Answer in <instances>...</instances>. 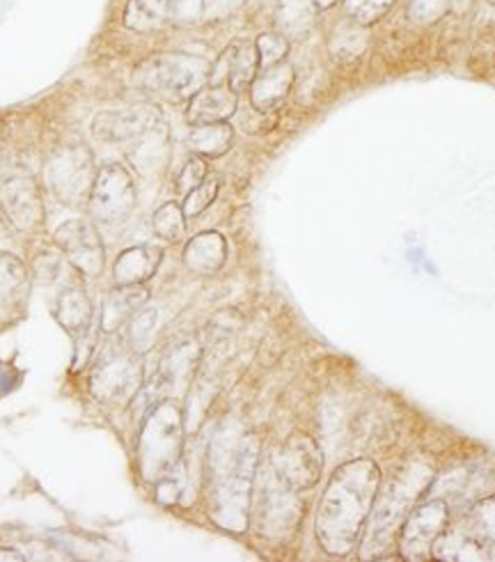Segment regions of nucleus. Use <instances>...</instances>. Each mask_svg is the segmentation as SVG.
I'll return each mask as SVG.
<instances>
[{"mask_svg": "<svg viewBox=\"0 0 495 562\" xmlns=\"http://www.w3.org/2000/svg\"><path fill=\"white\" fill-rule=\"evenodd\" d=\"M299 515L301 505L296 492L286 487L271 467L262 482V496H259V528L267 535L286 532L299 524Z\"/></svg>", "mask_w": 495, "mask_h": 562, "instance_id": "13", "label": "nucleus"}, {"mask_svg": "<svg viewBox=\"0 0 495 562\" xmlns=\"http://www.w3.org/2000/svg\"><path fill=\"white\" fill-rule=\"evenodd\" d=\"M315 16V0H280L278 5V25L284 37H299L307 33Z\"/></svg>", "mask_w": 495, "mask_h": 562, "instance_id": "25", "label": "nucleus"}, {"mask_svg": "<svg viewBox=\"0 0 495 562\" xmlns=\"http://www.w3.org/2000/svg\"><path fill=\"white\" fill-rule=\"evenodd\" d=\"M12 241H14L12 225H10L8 216H0V252H10Z\"/></svg>", "mask_w": 495, "mask_h": 562, "instance_id": "35", "label": "nucleus"}, {"mask_svg": "<svg viewBox=\"0 0 495 562\" xmlns=\"http://www.w3.org/2000/svg\"><path fill=\"white\" fill-rule=\"evenodd\" d=\"M145 368L136 349H111L99 359L90 374V393L101 404L134 400L143 389Z\"/></svg>", "mask_w": 495, "mask_h": 562, "instance_id": "6", "label": "nucleus"}, {"mask_svg": "<svg viewBox=\"0 0 495 562\" xmlns=\"http://www.w3.org/2000/svg\"><path fill=\"white\" fill-rule=\"evenodd\" d=\"M259 74V54L252 40H239L223 50V56L212 65L210 83H229V88L241 94L250 90L255 76Z\"/></svg>", "mask_w": 495, "mask_h": 562, "instance_id": "14", "label": "nucleus"}, {"mask_svg": "<svg viewBox=\"0 0 495 562\" xmlns=\"http://www.w3.org/2000/svg\"><path fill=\"white\" fill-rule=\"evenodd\" d=\"M324 457L317 441L305 431H294L273 457V471L294 492L315 487L322 477Z\"/></svg>", "mask_w": 495, "mask_h": 562, "instance_id": "8", "label": "nucleus"}, {"mask_svg": "<svg viewBox=\"0 0 495 562\" xmlns=\"http://www.w3.org/2000/svg\"><path fill=\"white\" fill-rule=\"evenodd\" d=\"M227 260V241L221 233H200L184 248V265L200 276H214Z\"/></svg>", "mask_w": 495, "mask_h": 562, "instance_id": "21", "label": "nucleus"}, {"mask_svg": "<svg viewBox=\"0 0 495 562\" xmlns=\"http://www.w3.org/2000/svg\"><path fill=\"white\" fill-rule=\"evenodd\" d=\"M0 560H10V562H23V555L16 549H0Z\"/></svg>", "mask_w": 495, "mask_h": 562, "instance_id": "36", "label": "nucleus"}, {"mask_svg": "<svg viewBox=\"0 0 495 562\" xmlns=\"http://www.w3.org/2000/svg\"><path fill=\"white\" fill-rule=\"evenodd\" d=\"M56 246L65 252L67 262L83 278H99L106 262V248L94 223L83 218L65 221L54 233Z\"/></svg>", "mask_w": 495, "mask_h": 562, "instance_id": "9", "label": "nucleus"}, {"mask_svg": "<svg viewBox=\"0 0 495 562\" xmlns=\"http://www.w3.org/2000/svg\"><path fill=\"white\" fill-rule=\"evenodd\" d=\"M395 0H345V12L351 21L368 25L381 21L390 10H393Z\"/></svg>", "mask_w": 495, "mask_h": 562, "instance_id": "29", "label": "nucleus"}, {"mask_svg": "<svg viewBox=\"0 0 495 562\" xmlns=\"http://www.w3.org/2000/svg\"><path fill=\"white\" fill-rule=\"evenodd\" d=\"M181 441H184V416L172 402L156 404L140 434V471L147 482H159L181 459Z\"/></svg>", "mask_w": 495, "mask_h": 562, "instance_id": "3", "label": "nucleus"}, {"mask_svg": "<svg viewBox=\"0 0 495 562\" xmlns=\"http://www.w3.org/2000/svg\"><path fill=\"white\" fill-rule=\"evenodd\" d=\"M491 3H495V0H491Z\"/></svg>", "mask_w": 495, "mask_h": 562, "instance_id": "38", "label": "nucleus"}, {"mask_svg": "<svg viewBox=\"0 0 495 562\" xmlns=\"http://www.w3.org/2000/svg\"><path fill=\"white\" fill-rule=\"evenodd\" d=\"M151 227L159 239L177 244L187 235V214L179 202H166L154 212Z\"/></svg>", "mask_w": 495, "mask_h": 562, "instance_id": "28", "label": "nucleus"}, {"mask_svg": "<svg viewBox=\"0 0 495 562\" xmlns=\"http://www.w3.org/2000/svg\"><path fill=\"white\" fill-rule=\"evenodd\" d=\"M206 177H210V166H206V159L198 157V155H191L184 164V168L179 170V177H177V191L181 195L191 193L195 187H200Z\"/></svg>", "mask_w": 495, "mask_h": 562, "instance_id": "32", "label": "nucleus"}, {"mask_svg": "<svg viewBox=\"0 0 495 562\" xmlns=\"http://www.w3.org/2000/svg\"><path fill=\"white\" fill-rule=\"evenodd\" d=\"M218 191H221V177L218 175H210L200 187H195L191 193H187L184 202H181V207H184L187 218L200 216L206 207H210V204H214Z\"/></svg>", "mask_w": 495, "mask_h": 562, "instance_id": "30", "label": "nucleus"}, {"mask_svg": "<svg viewBox=\"0 0 495 562\" xmlns=\"http://www.w3.org/2000/svg\"><path fill=\"white\" fill-rule=\"evenodd\" d=\"M56 319L69 336L81 338L90 334L92 326V301L88 299L83 285L69 283L56 301Z\"/></svg>", "mask_w": 495, "mask_h": 562, "instance_id": "20", "label": "nucleus"}, {"mask_svg": "<svg viewBox=\"0 0 495 562\" xmlns=\"http://www.w3.org/2000/svg\"><path fill=\"white\" fill-rule=\"evenodd\" d=\"M448 505L442 501H429L413 509L404 521L402 530V551L404 558L420 560L431 553L434 542L446 532L448 524Z\"/></svg>", "mask_w": 495, "mask_h": 562, "instance_id": "12", "label": "nucleus"}, {"mask_svg": "<svg viewBox=\"0 0 495 562\" xmlns=\"http://www.w3.org/2000/svg\"><path fill=\"white\" fill-rule=\"evenodd\" d=\"M0 207L21 233H33L44 223V200L35 177L25 172L5 175L0 180Z\"/></svg>", "mask_w": 495, "mask_h": 562, "instance_id": "10", "label": "nucleus"}, {"mask_svg": "<svg viewBox=\"0 0 495 562\" xmlns=\"http://www.w3.org/2000/svg\"><path fill=\"white\" fill-rule=\"evenodd\" d=\"M164 120L151 106H134L126 111H103L92 120V136L109 145H134L147 134L161 130Z\"/></svg>", "mask_w": 495, "mask_h": 562, "instance_id": "11", "label": "nucleus"}, {"mask_svg": "<svg viewBox=\"0 0 495 562\" xmlns=\"http://www.w3.org/2000/svg\"><path fill=\"white\" fill-rule=\"evenodd\" d=\"M149 301V290L145 285H117L101 305V330L106 336H115L124 324L134 319L138 311Z\"/></svg>", "mask_w": 495, "mask_h": 562, "instance_id": "18", "label": "nucleus"}, {"mask_svg": "<svg viewBox=\"0 0 495 562\" xmlns=\"http://www.w3.org/2000/svg\"><path fill=\"white\" fill-rule=\"evenodd\" d=\"M164 260V250L159 246H132L113 265V276L117 285H145Z\"/></svg>", "mask_w": 495, "mask_h": 562, "instance_id": "19", "label": "nucleus"}, {"mask_svg": "<svg viewBox=\"0 0 495 562\" xmlns=\"http://www.w3.org/2000/svg\"><path fill=\"white\" fill-rule=\"evenodd\" d=\"M379 484V467L370 459H356L333 473L317 513V540L326 553H351L370 521Z\"/></svg>", "mask_w": 495, "mask_h": 562, "instance_id": "1", "label": "nucleus"}, {"mask_svg": "<svg viewBox=\"0 0 495 562\" xmlns=\"http://www.w3.org/2000/svg\"><path fill=\"white\" fill-rule=\"evenodd\" d=\"M234 0H172L170 21L177 23H202L225 14Z\"/></svg>", "mask_w": 495, "mask_h": 562, "instance_id": "27", "label": "nucleus"}, {"mask_svg": "<svg viewBox=\"0 0 495 562\" xmlns=\"http://www.w3.org/2000/svg\"><path fill=\"white\" fill-rule=\"evenodd\" d=\"M473 521L486 540H495V496L484 498L475 505Z\"/></svg>", "mask_w": 495, "mask_h": 562, "instance_id": "33", "label": "nucleus"}, {"mask_svg": "<svg viewBox=\"0 0 495 562\" xmlns=\"http://www.w3.org/2000/svg\"><path fill=\"white\" fill-rule=\"evenodd\" d=\"M31 278L12 252H0V328L14 324L29 303Z\"/></svg>", "mask_w": 495, "mask_h": 562, "instance_id": "15", "label": "nucleus"}, {"mask_svg": "<svg viewBox=\"0 0 495 562\" xmlns=\"http://www.w3.org/2000/svg\"><path fill=\"white\" fill-rule=\"evenodd\" d=\"M330 54L335 60L349 63L356 60L364 48H368V33H364V25L356 21H342L337 29L330 33Z\"/></svg>", "mask_w": 495, "mask_h": 562, "instance_id": "24", "label": "nucleus"}, {"mask_svg": "<svg viewBox=\"0 0 495 562\" xmlns=\"http://www.w3.org/2000/svg\"><path fill=\"white\" fill-rule=\"evenodd\" d=\"M46 180L54 195L71 210L88 207V200L97 180L94 157L90 147L78 140L67 138L60 143L46 164Z\"/></svg>", "mask_w": 495, "mask_h": 562, "instance_id": "4", "label": "nucleus"}, {"mask_svg": "<svg viewBox=\"0 0 495 562\" xmlns=\"http://www.w3.org/2000/svg\"><path fill=\"white\" fill-rule=\"evenodd\" d=\"M172 0H128L124 10V25L136 33L159 31L170 21Z\"/></svg>", "mask_w": 495, "mask_h": 562, "instance_id": "23", "label": "nucleus"}, {"mask_svg": "<svg viewBox=\"0 0 495 562\" xmlns=\"http://www.w3.org/2000/svg\"><path fill=\"white\" fill-rule=\"evenodd\" d=\"M212 65L195 56L166 54L145 60L136 69L138 88L166 97H193L200 88L210 83Z\"/></svg>", "mask_w": 495, "mask_h": 562, "instance_id": "5", "label": "nucleus"}, {"mask_svg": "<svg viewBox=\"0 0 495 562\" xmlns=\"http://www.w3.org/2000/svg\"><path fill=\"white\" fill-rule=\"evenodd\" d=\"M136 200L138 195L132 172L120 164H109L97 170V180L88 200V212L94 223L117 227L132 218Z\"/></svg>", "mask_w": 495, "mask_h": 562, "instance_id": "7", "label": "nucleus"}, {"mask_svg": "<svg viewBox=\"0 0 495 562\" xmlns=\"http://www.w3.org/2000/svg\"><path fill=\"white\" fill-rule=\"evenodd\" d=\"M257 441L252 437H244L237 448L225 452V462L221 464V473L214 480V519L229 530L246 528L257 473Z\"/></svg>", "mask_w": 495, "mask_h": 562, "instance_id": "2", "label": "nucleus"}, {"mask_svg": "<svg viewBox=\"0 0 495 562\" xmlns=\"http://www.w3.org/2000/svg\"><path fill=\"white\" fill-rule=\"evenodd\" d=\"M431 553L438 560H486V549L473 538L463 532H442L434 542Z\"/></svg>", "mask_w": 495, "mask_h": 562, "instance_id": "26", "label": "nucleus"}, {"mask_svg": "<svg viewBox=\"0 0 495 562\" xmlns=\"http://www.w3.org/2000/svg\"><path fill=\"white\" fill-rule=\"evenodd\" d=\"M232 145H234V130L227 122L195 124L189 134L191 151L202 159H218L227 155Z\"/></svg>", "mask_w": 495, "mask_h": 562, "instance_id": "22", "label": "nucleus"}, {"mask_svg": "<svg viewBox=\"0 0 495 562\" xmlns=\"http://www.w3.org/2000/svg\"><path fill=\"white\" fill-rule=\"evenodd\" d=\"M448 8V0H413L410 3V19L420 23L436 21Z\"/></svg>", "mask_w": 495, "mask_h": 562, "instance_id": "34", "label": "nucleus"}, {"mask_svg": "<svg viewBox=\"0 0 495 562\" xmlns=\"http://www.w3.org/2000/svg\"><path fill=\"white\" fill-rule=\"evenodd\" d=\"M296 83V74L290 60L262 67L250 86V104L257 113H273L290 97Z\"/></svg>", "mask_w": 495, "mask_h": 562, "instance_id": "17", "label": "nucleus"}, {"mask_svg": "<svg viewBox=\"0 0 495 562\" xmlns=\"http://www.w3.org/2000/svg\"><path fill=\"white\" fill-rule=\"evenodd\" d=\"M337 0H315V5H317V10H326V8H330V5H335Z\"/></svg>", "mask_w": 495, "mask_h": 562, "instance_id": "37", "label": "nucleus"}, {"mask_svg": "<svg viewBox=\"0 0 495 562\" xmlns=\"http://www.w3.org/2000/svg\"><path fill=\"white\" fill-rule=\"evenodd\" d=\"M237 111L239 94L229 88V83H206L189 99L187 122L191 126L227 122Z\"/></svg>", "mask_w": 495, "mask_h": 562, "instance_id": "16", "label": "nucleus"}, {"mask_svg": "<svg viewBox=\"0 0 495 562\" xmlns=\"http://www.w3.org/2000/svg\"><path fill=\"white\" fill-rule=\"evenodd\" d=\"M257 54H259V69L271 67L275 63L286 60V54H290V40H286L282 33H262L257 40Z\"/></svg>", "mask_w": 495, "mask_h": 562, "instance_id": "31", "label": "nucleus"}]
</instances>
